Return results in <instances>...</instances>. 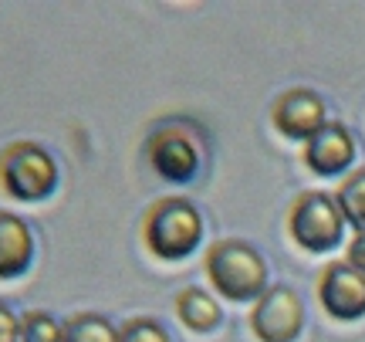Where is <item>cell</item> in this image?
<instances>
[{"mask_svg": "<svg viewBox=\"0 0 365 342\" xmlns=\"http://www.w3.org/2000/svg\"><path fill=\"white\" fill-rule=\"evenodd\" d=\"M318 302L331 318L355 322L365 316V275L349 261H331L318 275Z\"/></svg>", "mask_w": 365, "mask_h": 342, "instance_id": "7", "label": "cell"}, {"mask_svg": "<svg viewBox=\"0 0 365 342\" xmlns=\"http://www.w3.org/2000/svg\"><path fill=\"white\" fill-rule=\"evenodd\" d=\"M250 332L257 342H294L304 332V305L291 285H271L250 308Z\"/></svg>", "mask_w": 365, "mask_h": 342, "instance_id": "5", "label": "cell"}, {"mask_svg": "<svg viewBox=\"0 0 365 342\" xmlns=\"http://www.w3.org/2000/svg\"><path fill=\"white\" fill-rule=\"evenodd\" d=\"M352 163H355V136L341 122H325L304 143V166L314 176H339V173L352 170Z\"/></svg>", "mask_w": 365, "mask_h": 342, "instance_id": "9", "label": "cell"}, {"mask_svg": "<svg viewBox=\"0 0 365 342\" xmlns=\"http://www.w3.org/2000/svg\"><path fill=\"white\" fill-rule=\"evenodd\" d=\"M145 163L163 180L186 183L200 170V149H196V139L182 126H159L145 139Z\"/></svg>", "mask_w": 365, "mask_h": 342, "instance_id": "6", "label": "cell"}, {"mask_svg": "<svg viewBox=\"0 0 365 342\" xmlns=\"http://www.w3.org/2000/svg\"><path fill=\"white\" fill-rule=\"evenodd\" d=\"M345 261L352 264L355 271H362L365 275V231H359V234L352 237V244H349V251H345Z\"/></svg>", "mask_w": 365, "mask_h": 342, "instance_id": "17", "label": "cell"}, {"mask_svg": "<svg viewBox=\"0 0 365 342\" xmlns=\"http://www.w3.org/2000/svg\"><path fill=\"white\" fill-rule=\"evenodd\" d=\"M118 342H173L166 326L153 316H135L118 326Z\"/></svg>", "mask_w": 365, "mask_h": 342, "instance_id": "15", "label": "cell"}, {"mask_svg": "<svg viewBox=\"0 0 365 342\" xmlns=\"http://www.w3.org/2000/svg\"><path fill=\"white\" fill-rule=\"evenodd\" d=\"M38 254L34 231L21 213L0 211V281H14L31 271Z\"/></svg>", "mask_w": 365, "mask_h": 342, "instance_id": "10", "label": "cell"}, {"mask_svg": "<svg viewBox=\"0 0 365 342\" xmlns=\"http://www.w3.org/2000/svg\"><path fill=\"white\" fill-rule=\"evenodd\" d=\"M203 241V213L186 197H159L143 213V244L159 261H182Z\"/></svg>", "mask_w": 365, "mask_h": 342, "instance_id": "2", "label": "cell"}, {"mask_svg": "<svg viewBox=\"0 0 365 342\" xmlns=\"http://www.w3.org/2000/svg\"><path fill=\"white\" fill-rule=\"evenodd\" d=\"M287 234L308 254L335 251L345 234V217H341L335 197L322 193V190H304L301 197H294L291 211H287Z\"/></svg>", "mask_w": 365, "mask_h": 342, "instance_id": "4", "label": "cell"}, {"mask_svg": "<svg viewBox=\"0 0 365 342\" xmlns=\"http://www.w3.org/2000/svg\"><path fill=\"white\" fill-rule=\"evenodd\" d=\"M173 312H176V318H180L186 329L200 332V336H203V332H213L223 322L220 302H217L207 288H196V285L182 288L180 295L173 298Z\"/></svg>", "mask_w": 365, "mask_h": 342, "instance_id": "11", "label": "cell"}, {"mask_svg": "<svg viewBox=\"0 0 365 342\" xmlns=\"http://www.w3.org/2000/svg\"><path fill=\"white\" fill-rule=\"evenodd\" d=\"M17 336H21V316L0 298V342H17Z\"/></svg>", "mask_w": 365, "mask_h": 342, "instance_id": "16", "label": "cell"}, {"mask_svg": "<svg viewBox=\"0 0 365 342\" xmlns=\"http://www.w3.org/2000/svg\"><path fill=\"white\" fill-rule=\"evenodd\" d=\"M203 271H207V281L227 302H257L271 288L267 285V261L254 244L240 241V237L213 241L203 254Z\"/></svg>", "mask_w": 365, "mask_h": 342, "instance_id": "1", "label": "cell"}, {"mask_svg": "<svg viewBox=\"0 0 365 342\" xmlns=\"http://www.w3.org/2000/svg\"><path fill=\"white\" fill-rule=\"evenodd\" d=\"M17 342H61V322L51 312L31 308L21 316V336Z\"/></svg>", "mask_w": 365, "mask_h": 342, "instance_id": "14", "label": "cell"}, {"mask_svg": "<svg viewBox=\"0 0 365 342\" xmlns=\"http://www.w3.org/2000/svg\"><path fill=\"white\" fill-rule=\"evenodd\" d=\"M271 122L284 139L308 143L314 132L328 122L325 99L318 92H312V89H287V92H281L277 102H274Z\"/></svg>", "mask_w": 365, "mask_h": 342, "instance_id": "8", "label": "cell"}, {"mask_svg": "<svg viewBox=\"0 0 365 342\" xmlns=\"http://www.w3.org/2000/svg\"><path fill=\"white\" fill-rule=\"evenodd\" d=\"M331 197H335V203H339L345 224L355 227V234L365 231V166H359V170L349 173Z\"/></svg>", "mask_w": 365, "mask_h": 342, "instance_id": "13", "label": "cell"}, {"mask_svg": "<svg viewBox=\"0 0 365 342\" xmlns=\"http://www.w3.org/2000/svg\"><path fill=\"white\" fill-rule=\"evenodd\" d=\"M61 342H118V329L98 312H78L61 322Z\"/></svg>", "mask_w": 365, "mask_h": 342, "instance_id": "12", "label": "cell"}, {"mask_svg": "<svg viewBox=\"0 0 365 342\" xmlns=\"http://www.w3.org/2000/svg\"><path fill=\"white\" fill-rule=\"evenodd\" d=\"M61 183L58 159L34 139H17L0 153V190L21 203L51 200Z\"/></svg>", "mask_w": 365, "mask_h": 342, "instance_id": "3", "label": "cell"}]
</instances>
